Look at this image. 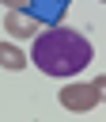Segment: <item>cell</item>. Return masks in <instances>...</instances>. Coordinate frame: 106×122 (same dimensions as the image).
Segmentation results:
<instances>
[{
	"label": "cell",
	"mask_w": 106,
	"mask_h": 122,
	"mask_svg": "<svg viewBox=\"0 0 106 122\" xmlns=\"http://www.w3.org/2000/svg\"><path fill=\"white\" fill-rule=\"evenodd\" d=\"M0 4H4L8 11H23V8H26V0H0Z\"/></svg>",
	"instance_id": "obj_7"
},
{
	"label": "cell",
	"mask_w": 106,
	"mask_h": 122,
	"mask_svg": "<svg viewBox=\"0 0 106 122\" xmlns=\"http://www.w3.org/2000/svg\"><path fill=\"white\" fill-rule=\"evenodd\" d=\"M91 84H95V92H98V99H102V103H106V76H95V80H91Z\"/></svg>",
	"instance_id": "obj_6"
},
{
	"label": "cell",
	"mask_w": 106,
	"mask_h": 122,
	"mask_svg": "<svg viewBox=\"0 0 106 122\" xmlns=\"http://www.w3.org/2000/svg\"><path fill=\"white\" fill-rule=\"evenodd\" d=\"M57 99H61V107L64 111H72V114H87V111H95L102 99H98V92H95V84H83V80H72V84H64L61 92H57Z\"/></svg>",
	"instance_id": "obj_2"
},
{
	"label": "cell",
	"mask_w": 106,
	"mask_h": 122,
	"mask_svg": "<svg viewBox=\"0 0 106 122\" xmlns=\"http://www.w3.org/2000/svg\"><path fill=\"white\" fill-rule=\"evenodd\" d=\"M68 4H72V0H26V8H23V11H30L42 27H61V19H64Z\"/></svg>",
	"instance_id": "obj_3"
},
{
	"label": "cell",
	"mask_w": 106,
	"mask_h": 122,
	"mask_svg": "<svg viewBox=\"0 0 106 122\" xmlns=\"http://www.w3.org/2000/svg\"><path fill=\"white\" fill-rule=\"evenodd\" d=\"M102 4H106V0H102Z\"/></svg>",
	"instance_id": "obj_8"
},
{
	"label": "cell",
	"mask_w": 106,
	"mask_h": 122,
	"mask_svg": "<svg viewBox=\"0 0 106 122\" xmlns=\"http://www.w3.org/2000/svg\"><path fill=\"white\" fill-rule=\"evenodd\" d=\"M91 57H95L91 38L72 30V27H49L30 46V61L45 76H76L91 65Z\"/></svg>",
	"instance_id": "obj_1"
},
{
	"label": "cell",
	"mask_w": 106,
	"mask_h": 122,
	"mask_svg": "<svg viewBox=\"0 0 106 122\" xmlns=\"http://www.w3.org/2000/svg\"><path fill=\"white\" fill-rule=\"evenodd\" d=\"M26 53L15 46V42H0V69H8V72H19V69H26Z\"/></svg>",
	"instance_id": "obj_5"
},
{
	"label": "cell",
	"mask_w": 106,
	"mask_h": 122,
	"mask_svg": "<svg viewBox=\"0 0 106 122\" xmlns=\"http://www.w3.org/2000/svg\"><path fill=\"white\" fill-rule=\"evenodd\" d=\"M4 30L11 34V38H38V30H42V23L30 15V11H8V19H4Z\"/></svg>",
	"instance_id": "obj_4"
}]
</instances>
